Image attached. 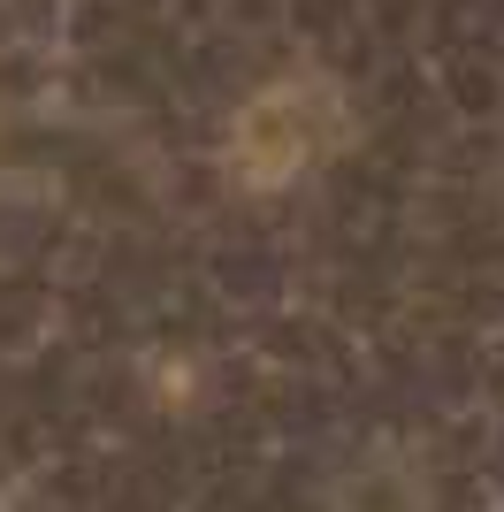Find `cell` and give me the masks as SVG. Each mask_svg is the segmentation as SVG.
<instances>
[{"label":"cell","instance_id":"obj_1","mask_svg":"<svg viewBox=\"0 0 504 512\" xmlns=\"http://www.w3.org/2000/svg\"><path fill=\"white\" fill-rule=\"evenodd\" d=\"M336 123H344V107H336L329 85H268L237 115L230 161H237V176H245L252 192H275V184H291V176L329 146Z\"/></svg>","mask_w":504,"mask_h":512}]
</instances>
